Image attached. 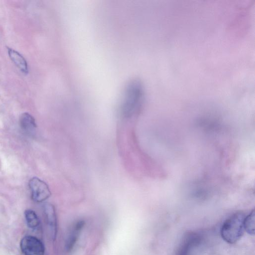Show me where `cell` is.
Here are the masks:
<instances>
[{
	"label": "cell",
	"mask_w": 255,
	"mask_h": 255,
	"mask_svg": "<svg viewBox=\"0 0 255 255\" xmlns=\"http://www.w3.org/2000/svg\"><path fill=\"white\" fill-rule=\"evenodd\" d=\"M245 217L243 213L237 212L224 222L221 229V235L227 243L234 244L241 239L245 231L244 221Z\"/></svg>",
	"instance_id": "obj_1"
},
{
	"label": "cell",
	"mask_w": 255,
	"mask_h": 255,
	"mask_svg": "<svg viewBox=\"0 0 255 255\" xmlns=\"http://www.w3.org/2000/svg\"><path fill=\"white\" fill-rule=\"evenodd\" d=\"M122 109L125 115H129L137 108L143 95L141 83L136 80L129 82L124 93Z\"/></svg>",
	"instance_id": "obj_2"
},
{
	"label": "cell",
	"mask_w": 255,
	"mask_h": 255,
	"mask_svg": "<svg viewBox=\"0 0 255 255\" xmlns=\"http://www.w3.org/2000/svg\"><path fill=\"white\" fill-rule=\"evenodd\" d=\"M20 248L24 255H45L42 242L34 236L24 237L20 241Z\"/></svg>",
	"instance_id": "obj_3"
},
{
	"label": "cell",
	"mask_w": 255,
	"mask_h": 255,
	"mask_svg": "<svg viewBox=\"0 0 255 255\" xmlns=\"http://www.w3.org/2000/svg\"><path fill=\"white\" fill-rule=\"evenodd\" d=\"M31 198L36 202H41L48 199L51 192L47 184L39 178L34 177L29 181Z\"/></svg>",
	"instance_id": "obj_4"
},
{
	"label": "cell",
	"mask_w": 255,
	"mask_h": 255,
	"mask_svg": "<svg viewBox=\"0 0 255 255\" xmlns=\"http://www.w3.org/2000/svg\"><path fill=\"white\" fill-rule=\"evenodd\" d=\"M19 125L22 130L30 135L34 133L36 128L34 119L27 113H24L21 115L19 118Z\"/></svg>",
	"instance_id": "obj_5"
},
{
	"label": "cell",
	"mask_w": 255,
	"mask_h": 255,
	"mask_svg": "<svg viewBox=\"0 0 255 255\" xmlns=\"http://www.w3.org/2000/svg\"><path fill=\"white\" fill-rule=\"evenodd\" d=\"M44 213L47 224L52 232L53 237H55L56 232L57 220L54 207L50 203L44 205Z\"/></svg>",
	"instance_id": "obj_6"
},
{
	"label": "cell",
	"mask_w": 255,
	"mask_h": 255,
	"mask_svg": "<svg viewBox=\"0 0 255 255\" xmlns=\"http://www.w3.org/2000/svg\"><path fill=\"white\" fill-rule=\"evenodd\" d=\"M7 52L11 60L15 65L24 74L28 72V68L25 59L17 51L7 47Z\"/></svg>",
	"instance_id": "obj_7"
},
{
	"label": "cell",
	"mask_w": 255,
	"mask_h": 255,
	"mask_svg": "<svg viewBox=\"0 0 255 255\" xmlns=\"http://www.w3.org/2000/svg\"><path fill=\"white\" fill-rule=\"evenodd\" d=\"M199 237L196 234H188L182 241L177 255H188L191 248L198 242Z\"/></svg>",
	"instance_id": "obj_8"
},
{
	"label": "cell",
	"mask_w": 255,
	"mask_h": 255,
	"mask_svg": "<svg viewBox=\"0 0 255 255\" xmlns=\"http://www.w3.org/2000/svg\"><path fill=\"white\" fill-rule=\"evenodd\" d=\"M84 224L85 223L83 221H80L75 225L66 242V248L67 251H70L73 249L77 242L80 231L84 227Z\"/></svg>",
	"instance_id": "obj_9"
},
{
	"label": "cell",
	"mask_w": 255,
	"mask_h": 255,
	"mask_svg": "<svg viewBox=\"0 0 255 255\" xmlns=\"http://www.w3.org/2000/svg\"><path fill=\"white\" fill-rule=\"evenodd\" d=\"M24 217L27 226L32 229L37 228L40 223L39 219L36 213L30 209H27L24 212Z\"/></svg>",
	"instance_id": "obj_10"
},
{
	"label": "cell",
	"mask_w": 255,
	"mask_h": 255,
	"mask_svg": "<svg viewBox=\"0 0 255 255\" xmlns=\"http://www.w3.org/2000/svg\"><path fill=\"white\" fill-rule=\"evenodd\" d=\"M245 230L250 235H254L255 233V211L253 210L245 217L244 221Z\"/></svg>",
	"instance_id": "obj_11"
}]
</instances>
